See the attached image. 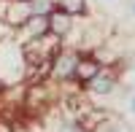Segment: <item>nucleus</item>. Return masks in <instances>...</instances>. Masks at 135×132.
I'll return each mask as SVG.
<instances>
[{
  "label": "nucleus",
  "instance_id": "nucleus-1",
  "mask_svg": "<svg viewBox=\"0 0 135 132\" xmlns=\"http://www.w3.org/2000/svg\"><path fill=\"white\" fill-rule=\"evenodd\" d=\"M27 78V59L22 43L11 35L0 40V86H14Z\"/></svg>",
  "mask_w": 135,
  "mask_h": 132
},
{
  "label": "nucleus",
  "instance_id": "nucleus-2",
  "mask_svg": "<svg viewBox=\"0 0 135 132\" xmlns=\"http://www.w3.org/2000/svg\"><path fill=\"white\" fill-rule=\"evenodd\" d=\"M116 84H119L116 73L111 70V68H105V65H103V68H100V70L92 75V78L84 84V89L92 94V97H105V94H111V92L116 89Z\"/></svg>",
  "mask_w": 135,
  "mask_h": 132
},
{
  "label": "nucleus",
  "instance_id": "nucleus-3",
  "mask_svg": "<svg viewBox=\"0 0 135 132\" xmlns=\"http://www.w3.org/2000/svg\"><path fill=\"white\" fill-rule=\"evenodd\" d=\"M30 16H32V3H30V0H8V3H6L3 22H6L11 30L22 27Z\"/></svg>",
  "mask_w": 135,
  "mask_h": 132
},
{
  "label": "nucleus",
  "instance_id": "nucleus-4",
  "mask_svg": "<svg viewBox=\"0 0 135 132\" xmlns=\"http://www.w3.org/2000/svg\"><path fill=\"white\" fill-rule=\"evenodd\" d=\"M46 19H49V32L51 35H57L62 43H65V38L73 32V27H76V16H70V14H65L62 8H57L54 6L49 14H46Z\"/></svg>",
  "mask_w": 135,
  "mask_h": 132
},
{
  "label": "nucleus",
  "instance_id": "nucleus-5",
  "mask_svg": "<svg viewBox=\"0 0 135 132\" xmlns=\"http://www.w3.org/2000/svg\"><path fill=\"white\" fill-rule=\"evenodd\" d=\"M100 68H103V65H100V59L95 57V54H84L81 51V57H78V62H76V70H73V81L78 86H84Z\"/></svg>",
  "mask_w": 135,
  "mask_h": 132
},
{
  "label": "nucleus",
  "instance_id": "nucleus-6",
  "mask_svg": "<svg viewBox=\"0 0 135 132\" xmlns=\"http://www.w3.org/2000/svg\"><path fill=\"white\" fill-rule=\"evenodd\" d=\"M54 6L62 8L65 14H70V16H86V11H89L86 0H54Z\"/></svg>",
  "mask_w": 135,
  "mask_h": 132
},
{
  "label": "nucleus",
  "instance_id": "nucleus-7",
  "mask_svg": "<svg viewBox=\"0 0 135 132\" xmlns=\"http://www.w3.org/2000/svg\"><path fill=\"white\" fill-rule=\"evenodd\" d=\"M130 111L135 113V97H130Z\"/></svg>",
  "mask_w": 135,
  "mask_h": 132
},
{
  "label": "nucleus",
  "instance_id": "nucleus-8",
  "mask_svg": "<svg viewBox=\"0 0 135 132\" xmlns=\"http://www.w3.org/2000/svg\"><path fill=\"white\" fill-rule=\"evenodd\" d=\"M132 16H135V3H132Z\"/></svg>",
  "mask_w": 135,
  "mask_h": 132
}]
</instances>
